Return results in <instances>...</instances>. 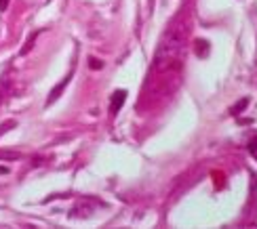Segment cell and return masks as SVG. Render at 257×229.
<instances>
[{
    "label": "cell",
    "mask_w": 257,
    "mask_h": 229,
    "mask_svg": "<svg viewBox=\"0 0 257 229\" xmlns=\"http://www.w3.org/2000/svg\"><path fill=\"white\" fill-rule=\"evenodd\" d=\"M186 42H188V21L184 17H179L165 30L163 38L158 42V49L154 55V70L158 74L173 72L181 63Z\"/></svg>",
    "instance_id": "1"
},
{
    "label": "cell",
    "mask_w": 257,
    "mask_h": 229,
    "mask_svg": "<svg viewBox=\"0 0 257 229\" xmlns=\"http://www.w3.org/2000/svg\"><path fill=\"white\" fill-rule=\"evenodd\" d=\"M126 101V91H116L114 95H112V99H110V110H112V114H118V110L122 107V103Z\"/></svg>",
    "instance_id": "2"
},
{
    "label": "cell",
    "mask_w": 257,
    "mask_h": 229,
    "mask_svg": "<svg viewBox=\"0 0 257 229\" xmlns=\"http://www.w3.org/2000/svg\"><path fill=\"white\" fill-rule=\"evenodd\" d=\"M194 53L202 59V57H207L209 55V42L207 40H202V38H198L196 42H194Z\"/></svg>",
    "instance_id": "3"
},
{
    "label": "cell",
    "mask_w": 257,
    "mask_h": 229,
    "mask_svg": "<svg viewBox=\"0 0 257 229\" xmlns=\"http://www.w3.org/2000/svg\"><path fill=\"white\" fill-rule=\"evenodd\" d=\"M68 82H70V76H66V78H63V82H61L59 86H55V89H53V93H51V97H49V101H47V105H51L53 101H55V99H57V97L61 95V91H63V89H66V84H68Z\"/></svg>",
    "instance_id": "4"
},
{
    "label": "cell",
    "mask_w": 257,
    "mask_h": 229,
    "mask_svg": "<svg viewBox=\"0 0 257 229\" xmlns=\"http://www.w3.org/2000/svg\"><path fill=\"white\" fill-rule=\"evenodd\" d=\"M249 151H251V156L257 160V135L251 139V143H249Z\"/></svg>",
    "instance_id": "5"
},
{
    "label": "cell",
    "mask_w": 257,
    "mask_h": 229,
    "mask_svg": "<svg viewBox=\"0 0 257 229\" xmlns=\"http://www.w3.org/2000/svg\"><path fill=\"white\" fill-rule=\"evenodd\" d=\"M36 36H38V32H34V34L30 36V40H28V47H26L24 51H21V53H28V51H30L32 47H34V40H36Z\"/></svg>",
    "instance_id": "6"
},
{
    "label": "cell",
    "mask_w": 257,
    "mask_h": 229,
    "mask_svg": "<svg viewBox=\"0 0 257 229\" xmlns=\"http://www.w3.org/2000/svg\"><path fill=\"white\" fill-rule=\"evenodd\" d=\"M7 5H9V0H0V11H5Z\"/></svg>",
    "instance_id": "7"
},
{
    "label": "cell",
    "mask_w": 257,
    "mask_h": 229,
    "mask_svg": "<svg viewBox=\"0 0 257 229\" xmlns=\"http://www.w3.org/2000/svg\"><path fill=\"white\" fill-rule=\"evenodd\" d=\"M91 65H93L95 70H99V68H101V63H99V61H91Z\"/></svg>",
    "instance_id": "8"
},
{
    "label": "cell",
    "mask_w": 257,
    "mask_h": 229,
    "mask_svg": "<svg viewBox=\"0 0 257 229\" xmlns=\"http://www.w3.org/2000/svg\"><path fill=\"white\" fill-rule=\"evenodd\" d=\"M5 172H7V168H5V166H0V174H5Z\"/></svg>",
    "instance_id": "9"
}]
</instances>
